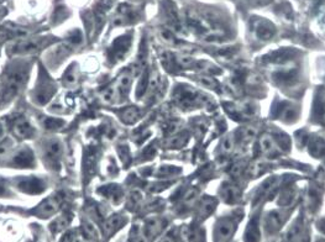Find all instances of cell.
<instances>
[{
  "label": "cell",
  "mask_w": 325,
  "mask_h": 242,
  "mask_svg": "<svg viewBox=\"0 0 325 242\" xmlns=\"http://www.w3.org/2000/svg\"><path fill=\"white\" fill-rule=\"evenodd\" d=\"M26 79V71L24 69H14L7 74L6 81L2 83L1 94H0V100L2 103H7L19 94L20 89L22 88Z\"/></svg>",
  "instance_id": "6da1fadb"
},
{
  "label": "cell",
  "mask_w": 325,
  "mask_h": 242,
  "mask_svg": "<svg viewBox=\"0 0 325 242\" xmlns=\"http://www.w3.org/2000/svg\"><path fill=\"white\" fill-rule=\"evenodd\" d=\"M45 43V38H29V40L20 41L12 46L11 51L15 53H31L37 52Z\"/></svg>",
  "instance_id": "7a4b0ae2"
},
{
  "label": "cell",
  "mask_w": 325,
  "mask_h": 242,
  "mask_svg": "<svg viewBox=\"0 0 325 242\" xmlns=\"http://www.w3.org/2000/svg\"><path fill=\"white\" fill-rule=\"evenodd\" d=\"M235 231L234 221L230 219H221L217 223L216 226V238L217 241L226 242L232 236Z\"/></svg>",
  "instance_id": "3957f363"
},
{
  "label": "cell",
  "mask_w": 325,
  "mask_h": 242,
  "mask_svg": "<svg viewBox=\"0 0 325 242\" xmlns=\"http://www.w3.org/2000/svg\"><path fill=\"white\" fill-rule=\"evenodd\" d=\"M14 132L20 138H29L34 135V127L24 118H20L14 122Z\"/></svg>",
  "instance_id": "277c9868"
},
{
  "label": "cell",
  "mask_w": 325,
  "mask_h": 242,
  "mask_svg": "<svg viewBox=\"0 0 325 242\" xmlns=\"http://www.w3.org/2000/svg\"><path fill=\"white\" fill-rule=\"evenodd\" d=\"M130 84H131V77H130V74H121L120 76V78L117 79V83H116V92L117 94H122V93H126L127 89L130 88Z\"/></svg>",
  "instance_id": "5b68a950"
},
{
  "label": "cell",
  "mask_w": 325,
  "mask_h": 242,
  "mask_svg": "<svg viewBox=\"0 0 325 242\" xmlns=\"http://www.w3.org/2000/svg\"><path fill=\"white\" fill-rule=\"evenodd\" d=\"M161 229H162V223H161V220H157V219H151L146 224V234L148 236L157 235L161 231Z\"/></svg>",
  "instance_id": "8992f818"
},
{
  "label": "cell",
  "mask_w": 325,
  "mask_h": 242,
  "mask_svg": "<svg viewBox=\"0 0 325 242\" xmlns=\"http://www.w3.org/2000/svg\"><path fill=\"white\" fill-rule=\"evenodd\" d=\"M121 118L127 123L135 122V121L139 119V110L136 108H127V109H125L122 112Z\"/></svg>",
  "instance_id": "52a82bcc"
},
{
  "label": "cell",
  "mask_w": 325,
  "mask_h": 242,
  "mask_svg": "<svg viewBox=\"0 0 325 242\" xmlns=\"http://www.w3.org/2000/svg\"><path fill=\"white\" fill-rule=\"evenodd\" d=\"M282 218H281L280 214L277 213H271L270 215L267 216V221H266V225L270 229H277L280 228L281 224H282Z\"/></svg>",
  "instance_id": "ba28073f"
},
{
  "label": "cell",
  "mask_w": 325,
  "mask_h": 242,
  "mask_svg": "<svg viewBox=\"0 0 325 242\" xmlns=\"http://www.w3.org/2000/svg\"><path fill=\"white\" fill-rule=\"evenodd\" d=\"M257 35L261 38H270L273 35V27L270 24H260L257 25Z\"/></svg>",
  "instance_id": "9c48e42d"
},
{
  "label": "cell",
  "mask_w": 325,
  "mask_h": 242,
  "mask_svg": "<svg viewBox=\"0 0 325 242\" xmlns=\"http://www.w3.org/2000/svg\"><path fill=\"white\" fill-rule=\"evenodd\" d=\"M201 82L202 84H204L206 87H209V88H214V87H216V83H214L213 79L208 78V77H203V78H201Z\"/></svg>",
  "instance_id": "30bf717a"
},
{
  "label": "cell",
  "mask_w": 325,
  "mask_h": 242,
  "mask_svg": "<svg viewBox=\"0 0 325 242\" xmlns=\"http://www.w3.org/2000/svg\"><path fill=\"white\" fill-rule=\"evenodd\" d=\"M261 145H262L263 150L268 151V150H271V148H272V141H271L270 138L265 137V138H262V141H261Z\"/></svg>",
  "instance_id": "8fae6325"
},
{
  "label": "cell",
  "mask_w": 325,
  "mask_h": 242,
  "mask_svg": "<svg viewBox=\"0 0 325 242\" xmlns=\"http://www.w3.org/2000/svg\"><path fill=\"white\" fill-rule=\"evenodd\" d=\"M231 147H232V142L230 140H226L224 142V148H225V151H229V150H231Z\"/></svg>",
  "instance_id": "7c38bea8"
},
{
  "label": "cell",
  "mask_w": 325,
  "mask_h": 242,
  "mask_svg": "<svg viewBox=\"0 0 325 242\" xmlns=\"http://www.w3.org/2000/svg\"><path fill=\"white\" fill-rule=\"evenodd\" d=\"M134 242H147V239L142 235H137L136 238L134 239Z\"/></svg>",
  "instance_id": "4fadbf2b"
},
{
  "label": "cell",
  "mask_w": 325,
  "mask_h": 242,
  "mask_svg": "<svg viewBox=\"0 0 325 242\" xmlns=\"http://www.w3.org/2000/svg\"><path fill=\"white\" fill-rule=\"evenodd\" d=\"M161 242H175V240H172L171 238H165L163 240H161Z\"/></svg>",
  "instance_id": "5bb4252c"
},
{
  "label": "cell",
  "mask_w": 325,
  "mask_h": 242,
  "mask_svg": "<svg viewBox=\"0 0 325 242\" xmlns=\"http://www.w3.org/2000/svg\"><path fill=\"white\" fill-rule=\"evenodd\" d=\"M1 136H2V127L0 126V138H1Z\"/></svg>",
  "instance_id": "9a60e30c"
},
{
  "label": "cell",
  "mask_w": 325,
  "mask_h": 242,
  "mask_svg": "<svg viewBox=\"0 0 325 242\" xmlns=\"http://www.w3.org/2000/svg\"><path fill=\"white\" fill-rule=\"evenodd\" d=\"M323 242H325V241H323Z\"/></svg>",
  "instance_id": "2e32d148"
}]
</instances>
